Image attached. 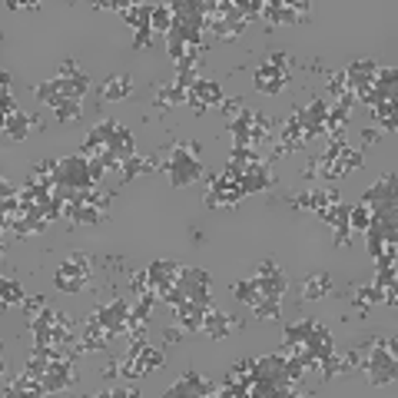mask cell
<instances>
[{
  "label": "cell",
  "mask_w": 398,
  "mask_h": 398,
  "mask_svg": "<svg viewBox=\"0 0 398 398\" xmlns=\"http://www.w3.org/2000/svg\"><path fill=\"white\" fill-rule=\"evenodd\" d=\"M153 170H159V159H156V156H146V159H143V156H130V159L120 166V173H123V176H120V186L133 183L136 176H150Z\"/></svg>",
  "instance_id": "obj_13"
},
{
  "label": "cell",
  "mask_w": 398,
  "mask_h": 398,
  "mask_svg": "<svg viewBox=\"0 0 398 398\" xmlns=\"http://www.w3.org/2000/svg\"><path fill=\"white\" fill-rule=\"evenodd\" d=\"M232 296H236V299H239L243 305H256L259 299H263V289H259L256 276H252V279H243V283L232 285Z\"/></svg>",
  "instance_id": "obj_26"
},
{
  "label": "cell",
  "mask_w": 398,
  "mask_h": 398,
  "mask_svg": "<svg viewBox=\"0 0 398 398\" xmlns=\"http://www.w3.org/2000/svg\"><path fill=\"white\" fill-rule=\"evenodd\" d=\"M190 100H203L206 107H219L226 96H223V90H219V83H212V80H196V87L190 90Z\"/></svg>",
  "instance_id": "obj_20"
},
{
  "label": "cell",
  "mask_w": 398,
  "mask_h": 398,
  "mask_svg": "<svg viewBox=\"0 0 398 398\" xmlns=\"http://www.w3.org/2000/svg\"><path fill=\"white\" fill-rule=\"evenodd\" d=\"M54 183L60 190H93L96 183L90 179V166H87V156H63L60 159L57 173H54Z\"/></svg>",
  "instance_id": "obj_3"
},
{
  "label": "cell",
  "mask_w": 398,
  "mask_h": 398,
  "mask_svg": "<svg viewBox=\"0 0 398 398\" xmlns=\"http://www.w3.org/2000/svg\"><path fill=\"white\" fill-rule=\"evenodd\" d=\"M179 103H190V90L176 87V83H159L156 87V96H153V107L156 110H173Z\"/></svg>",
  "instance_id": "obj_14"
},
{
  "label": "cell",
  "mask_w": 398,
  "mask_h": 398,
  "mask_svg": "<svg viewBox=\"0 0 398 398\" xmlns=\"http://www.w3.org/2000/svg\"><path fill=\"white\" fill-rule=\"evenodd\" d=\"M339 203V192L335 190H312L309 192V206H312V212H319L322 216L325 209H332Z\"/></svg>",
  "instance_id": "obj_30"
},
{
  "label": "cell",
  "mask_w": 398,
  "mask_h": 398,
  "mask_svg": "<svg viewBox=\"0 0 398 398\" xmlns=\"http://www.w3.org/2000/svg\"><path fill=\"white\" fill-rule=\"evenodd\" d=\"M232 329H243V322L226 316V312L216 309V305H206V312H203V335H209V339H226Z\"/></svg>",
  "instance_id": "obj_8"
},
{
  "label": "cell",
  "mask_w": 398,
  "mask_h": 398,
  "mask_svg": "<svg viewBox=\"0 0 398 398\" xmlns=\"http://www.w3.org/2000/svg\"><path fill=\"white\" fill-rule=\"evenodd\" d=\"M256 283H259V289H263V296H269V299H283V292L289 289L285 272L276 263H269V259L259 263V269H256Z\"/></svg>",
  "instance_id": "obj_7"
},
{
  "label": "cell",
  "mask_w": 398,
  "mask_h": 398,
  "mask_svg": "<svg viewBox=\"0 0 398 398\" xmlns=\"http://www.w3.org/2000/svg\"><path fill=\"white\" fill-rule=\"evenodd\" d=\"M289 206L292 209H312L309 206V192H292V196H289Z\"/></svg>",
  "instance_id": "obj_47"
},
{
  "label": "cell",
  "mask_w": 398,
  "mask_h": 398,
  "mask_svg": "<svg viewBox=\"0 0 398 398\" xmlns=\"http://www.w3.org/2000/svg\"><path fill=\"white\" fill-rule=\"evenodd\" d=\"M339 163L345 173H352V170H362V166H365V156H362V150H355V146H345L339 156Z\"/></svg>",
  "instance_id": "obj_35"
},
{
  "label": "cell",
  "mask_w": 398,
  "mask_h": 398,
  "mask_svg": "<svg viewBox=\"0 0 398 398\" xmlns=\"http://www.w3.org/2000/svg\"><path fill=\"white\" fill-rule=\"evenodd\" d=\"M196 80H199V70H196V67H179L173 83H176V87H183V90H192V87H196Z\"/></svg>",
  "instance_id": "obj_39"
},
{
  "label": "cell",
  "mask_w": 398,
  "mask_h": 398,
  "mask_svg": "<svg viewBox=\"0 0 398 398\" xmlns=\"http://www.w3.org/2000/svg\"><path fill=\"white\" fill-rule=\"evenodd\" d=\"M40 116H27V113H10L3 116V133L7 136H14V140H27V133H30V126H37Z\"/></svg>",
  "instance_id": "obj_19"
},
{
  "label": "cell",
  "mask_w": 398,
  "mask_h": 398,
  "mask_svg": "<svg viewBox=\"0 0 398 398\" xmlns=\"http://www.w3.org/2000/svg\"><path fill=\"white\" fill-rule=\"evenodd\" d=\"M375 302H385V289H379V285H362V289H355V309H359V316H365L368 305H375Z\"/></svg>",
  "instance_id": "obj_25"
},
{
  "label": "cell",
  "mask_w": 398,
  "mask_h": 398,
  "mask_svg": "<svg viewBox=\"0 0 398 398\" xmlns=\"http://www.w3.org/2000/svg\"><path fill=\"white\" fill-rule=\"evenodd\" d=\"M223 107V113H226V120H236V116L246 110V103H243V96H229V100H223L219 103Z\"/></svg>",
  "instance_id": "obj_43"
},
{
  "label": "cell",
  "mask_w": 398,
  "mask_h": 398,
  "mask_svg": "<svg viewBox=\"0 0 398 398\" xmlns=\"http://www.w3.org/2000/svg\"><path fill=\"white\" fill-rule=\"evenodd\" d=\"M47 305H50V302H47L43 296H27V299H23V312H27V319H37Z\"/></svg>",
  "instance_id": "obj_40"
},
{
  "label": "cell",
  "mask_w": 398,
  "mask_h": 398,
  "mask_svg": "<svg viewBox=\"0 0 398 398\" xmlns=\"http://www.w3.org/2000/svg\"><path fill=\"white\" fill-rule=\"evenodd\" d=\"M316 329V322L312 319H299V322H292V325H285V342H302L309 339V332Z\"/></svg>",
  "instance_id": "obj_34"
},
{
  "label": "cell",
  "mask_w": 398,
  "mask_h": 398,
  "mask_svg": "<svg viewBox=\"0 0 398 398\" xmlns=\"http://www.w3.org/2000/svg\"><path fill=\"white\" fill-rule=\"evenodd\" d=\"M329 93H332V103L349 93V80H345V70H339V74L329 76Z\"/></svg>",
  "instance_id": "obj_38"
},
{
  "label": "cell",
  "mask_w": 398,
  "mask_h": 398,
  "mask_svg": "<svg viewBox=\"0 0 398 398\" xmlns=\"http://www.w3.org/2000/svg\"><path fill=\"white\" fill-rule=\"evenodd\" d=\"M368 223H372V206H365V203H359V206H352V212H349V226H352V232H365L368 229Z\"/></svg>",
  "instance_id": "obj_32"
},
{
  "label": "cell",
  "mask_w": 398,
  "mask_h": 398,
  "mask_svg": "<svg viewBox=\"0 0 398 398\" xmlns=\"http://www.w3.org/2000/svg\"><path fill=\"white\" fill-rule=\"evenodd\" d=\"M219 392V385H212L209 379H203L199 372H183V379L176 382L173 388H166V398H179V395H196V398H209V395H216Z\"/></svg>",
  "instance_id": "obj_6"
},
{
  "label": "cell",
  "mask_w": 398,
  "mask_h": 398,
  "mask_svg": "<svg viewBox=\"0 0 398 398\" xmlns=\"http://www.w3.org/2000/svg\"><path fill=\"white\" fill-rule=\"evenodd\" d=\"M130 309L123 299H110L107 305H100V316H103V325H107V332L110 335H126V319H130Z\"/></svg>",
  "instance_id": "obj_9"
},
{
  "label": "cell",
  "mask_w": 398,
  "mask_h": 398,
  "mask_svg": "<svg viewBox=\"0 0 398 398\" xmlns=\"http://www.w3.org/2000/svg\"><path fill=\"white\" fill-rule=\"evenodd\" d=\"M176 285L186 289L192 302L199 305H212V296H209V272L199 269V265H179V276H176Z\"/></svg>",
  "instance_id": "obj_5"
},
{
  "label": "cell",
  "mask_w": 398,
  "mask_h": 398,
  "mask_svg": "<svg viewBox=\"0 0 398 398\" xmlns=\"http://www.w3.org/2000/svg\"><path fill=\"white\" fill-rule=\"evenodd\" d=\"M272 173H269V163H263V166H252V170H246L243 176H239V186H243V192H263V190H272Z\"/></svg>",
  "instance_id": "obj_15"
},
{
  "label": "cell",
  "mask_w": 398,
  "mask_h": 398,
  "mask_svg": "<svg viewBox=\"0 0 398 398\" xmlns=\"http://www.w3.org/2000/svg\"><path fill=\"white\" fill-rule=\"evenodd\" d=\"M54 283H57L60 292H83V289H90V256L87 252H74L67 263H60Z\"/></svg>",
  "instance_id": "obj_2"
},
{
  "label": "cell",
  "mask_w": 398,
  "mask_h": 398,
  "mask_svg": "<svg viewBox=\"0 0 398 398\" xmlns=\"http://www.w3.org/2000/svg\"><path fill=\"white\" fill-rule=\"evenodd\" d=\"M50 226L47 219H40V216H17L14 223H7V232H14V239H30V236H40L43 229Z\"/></svg>",
  "instance_id": "obj_17"
},
{
  "label": "cell",
  "mask_w": 398,
  "mask_h": 398,
  "mask_svg": "<svg viewBox=\"0 0 398 398\" xmlns=\"http://www.w3.org/2000/svg\"><path fill=\"white\" fill-rule=\"evenodd\" d=\"M379 140H382L379 130H362V143H368V146H372V143H379Z\"/></svg>",
  "instance_id": "obj_51"
},
{
  "label": "cell",
  "mask_w": 398,
  "mask_h": 398,
  "mask_svg": "<svg viewBox=\"0 0 398 398\" xmlns=\"http://www.w3.org/2000/svg\"><path fill=\"white\" fill-rule=\"evenodd\" d=\"M80 116H83V107H80L76 100H63V103L57 107V120H60V123H76Z\"/></svg>",
  "instance_id": "obj_36"
},
{
  "label": "cell",
  "mask_w": 398,
  "mask_h": 398,
  "mask_svg": "<svg viewBox=\"0 0 398 398\" xmlns=\"http://www.w3.org/2000/svg\"><path fill=\"white\" fill-rule=\"evenodd\" d=\"M372 113H375V120H379L388 133L398 130V123H395V100H382V103H375V107H372Z\"/></svg>",
  "instance_id": "obj_31"
},
{
  "label": "cell",
  "mask_w": 398,
  "mask_h": 398,
  "mask_svg": "<svg viewBox=\"0 0 398 398\" xmlns=\"http://www.w3.org/2000/svg\"><path fill=\"white\" fill-rule=\"evenodd\" d=\"M163 339H166V342H183V329H166V332H163Z\"/></svg>",
  "instance_id": "obj_52"
},
{
  "label": "cell",
  "mask_w": 398,
  "mask_h": 398,
  "mask_svg": "<svg viewBox=\"0 0 398 398\" xmlns=\"http://www.w3.org/2000/svg\"><path fill=\"white\" fill-rule=\"evenodd\" d=\"M130 285H133V292H136V296H143V292H156V289H153L150 272H133Z\"/></svg>",
  "instance_id": "obj_41"
},
{
  "label": "cell",
  "mask_w": 398,
  "mask_h": 398,
  "mask_svg": "<svg viewBox=\"0 0 398 398\" xmlns=\"http://www.w3.org/2000/svg\"><path fill=\"white\" fill-rule=\"evenodd\" d=\"M70 385H76V359H70V355L50 359V368L43 375V392L57 395V392H67Z\"/></svg>",
  "instance_id": "obj_4"
},
{
  "label": "cell",
  "mask_w": 398,
  "mask_h": 398,
  "mask_svg": "<svg viewBox=\"0 0 398 398\" xmlns=\"http://www.w3.org/2000/svg\"><path fill=\"white\" fill-rule=\"evenodd\" d=\"M372 285H379V289H395V265H382Z\"/></svg>",
  "instance_id": "obj_44"
},
{
  "label": "cell",
  "mask_w": 398,
  "mask_h": 398,
  "mask_svg": "<svg viewBox=\"0 0 398 398\" xmlns=\"http://www.w3.org/2000/svg\"><path fill=\"white\" fill-rule=\"evenodd\" d=\"M166 54H170L173 63H183L190 54V43H183L179 37H166Z\"/></svg>",
  "instance_id": "obj_37"
},
{
  "label": "cell",
  "mask_w": 398,
  "mask_h": 398,
  "mask_svg": "<svg viewBox=\"0 0 398 398\" xmlns=\"http://www.w3.org/2000/svg\"><path fill=\"white\" fill-rule=\"evenodd\" d=\"M116 375H120V359H116V362H107V365H103V379H107V382H113Z\"/></svg>",
  "instance_id": "obj_50"
},
{
  "label": "cell",
  "mask_w": 398,
  "mask_h": 398,
  "mask_svg": "<svg viewBox=\"0 0 398 398\" xmlns=\"http://www.w3.org/2000/svg\"><path fill=\"white\" fill-rule=\"evenodd\" d=\"M34 96H37L40 103H50V107L57 110L60 103L67 100V96H63V80H60V76H54V80H43L40 87H34Z\"/></svg>",
  "instance_id": "obj_21"
},
{
  "label": "cell",
  "mask_w": 398,
  "mask_h": 398,
  "mask_svg": "<svg viewBox=\"0 0 398 398\" xmlns=\"http://www.w3.org/2000/svg\"><path fill=\"white\" fill-rule=\"evenodd\" d=\"M130 93H133V76L130 74H113L110 80L100 83V96H103L107 103H120V100H126Z\"/></svg>",
  "instance_id": "obj_12"
},
{
  "label": "cell",
  "mask_w": 398,
  "mask_h": 398,
  "mask_svg": "<svg viewBox=\"0 0 398 398\" xmlns=\"http://www.w3.org/2000/svg\"><path fill=\"white\" fill-rule=\"evenodd\" d=\"M332 292V276L329 272H316V276H309L302 285V299H322Z\"/></svg>",
  "instance_id": "obj_22"
},
{
  "label": "cell",
  "mask_w": 398,
  "mask_h": 398,
  "mask_svg": "<svg viewBox=\"0 0 398 398\" xmlns=\"http://www.w3.org/2000/svg\"><path fill=\"white\" fill-rule=\"evenodd\" d=\"M252 316H256L259 322H279V319H283V299H269V296H263L259 302L252 305Z\"/></svg>",
  "instance_id": "obj_23"
},
{
  "label": "cell",
  "mask_w": 398,
  "mask_h": 398,
  "mask_svg": "<svg viewBox=\"0 0 398 398\" xmlns=\"http://www.w3.org/2000/svg\"><path fill=\"white\" fill-rule=\"evenodd\" d=\"M140 362H143V372L150 375V372H159V368L166 365V355H163L159 349H153V345H146V349L140 352Z\"/></svg>",
  "instance_id": "obj_33"
},
{
  "label": "cell",
  "mask_w": 398,
  "mask_h": 398,
  "mask_svg": "<svg viewBox=\"0 0 398 398\" xmlns=\"http://www.w3.org/2000/svg\"><path fill=\"white\" fill-rule=\"evenodd\" d=\"M302 113H305V123H322V126H325V116H329V100H325V96H312V100L302 107Z\"/></svg>",
  "instance_id": "obj_28"
},
{
  "label": "cell",
  "mask_w": 398,
  "mask_h": 398,
  "mask_svg": "<svg viewBox=\"0 0 398 398\" xmlns=\"http://www.w3.org/2000/svg\"><path fill=\"white\" fill-rule=\"evenodd\" d=\"M153 47V27H140L133 37V50H150Z\"/></svg>",
  "instance_id": "obj_45"
},
{
  "label": "cell",
  "mask_w": 398,
  "mask_h": 398,
  "mask_svg": "<svg viewBox=\"0 0 398 398\" xmlns=\"http://www.w3.org/2000/svg\"><path fill=\"white\" fill-rule=\"evenodd\" d=\"M392 199H395V173H385L372 190L362 192L359 203H365V206L375 209V206H382V203H392Z\"/></svg>",
  "instance_id": "obj_11"
},
{
  "label": "cell",
  "mask_w": 398,
  "mask_h": 398,
  "mask_svg": "<svg viewBox=\"0 0 398 398\" xmlns=\"http://www.w3.org/2000/svg\"><path fill=\"white\" fill-rule=\"evenodd\" d=\"M150 27H153V34H170V30H173V10H170V3H156V7H153Z\"/></svg>",
  "instance_id": "obj_29"
},
{
  "label": "cell",
  "mask_w": 398,
  "mask_h": 398,
  "mask_svg": "<svg viewBox=\"0 0 398 398\" xmlns=\"http://www.w3.org/2000/svg\"><path fill=\"white\" fill-rule=\"evenodd\" d=\"M285 83H289V74H283V70H276V67H269V63H263V67H256V74H252V87L259 90V93L265 96H276L285 90Z\"/></svg>",
  "instance_id": "obj_10"
},
{
  "label": "cell",
  "mask_w": 398,
  "mask_h": 398,
  "mask_svg": "<svg viewBox=\"0 0 398 398\" xmlns=\"http://www.w3.org/2000/svg\"><path fill=\"white\" fill-rule=\"evenodd\" d=\"M0 90H3V93H10V74L0 76Z\"/></svg>",
  "instance_id": "obj_53"
},
{
  "label": "cell",
  "mask_w": 398,
  "mask_h": 398,
  "mask_svg": "<svg viewBox=\"0 0 398 398\" xmlns=\"http://www.w3.org/2000/svg\"><path fill=\"white\" fill-rule=\"evenodd\" d=\"M203 312H206V305L199 302H183L179 309H173V316L179 319V329L183 332H203Z\"/></svg>",
  "instance_id": "obj_16"
},
{
  "label": "cell",
  "mask_w": 398,
  "mask_h": 398,
  "mask_svg": "<svg viewBox=\"0 0 398 398\" xmlns=\"http://www.w3.org/2000/svg\"><path fill=\"white\" fill-rule=\"evenodd\" d=\"M76 74H80V70H76V60L67 57L63 63H60V74L57 76H63V80H67V76H76Z\"/></svg>",
  "instance_id": "obj_49"
},
{
  "label": "cell",
  "mask_w": 398,
  "mask_h": 398,
  "mask_svg": "<svg viewBox=\"0 0 398 398\" xmlns=\"http://www.w3.org/2000/svg\"><path fill=\"white\" fill-rule=\"evenodd\" d=\"M23 299H27V296H23V289H20L17 279H3V283H0V305H3V309L23 305Z\"/></svg>",
  "instance_id": "obj_27"
},
{
  "label": "cell",
  "mask_w": 398,
  "mask_h": 398,
  "mask_svg": "<svg viewBox=\"0 0 398 398\" xmlns=\"http://www.w3.org/2000/svg\"><path fill=\"white\" fill-rule=\"evenodd\" d=\"M0 107H3V116L17 113V100H14V93H0Z\"/></svg>",
  "instance_id": "obj_48"
},
{
  "label": "cell",
  "mask_w": 398,
  "mask_h": 398,
  "mask_svg": "<svg viewBox=\"0 0 398 398\" xmlns=\"http://www.w3.org/2000/svg\"><path fill=\"white\" fill-rule=\"evenodd\" d=\"M156 159H159V170H166V176H170L173 190H183V186L206 179V170H203V163L192 153L190 143H170Z\"/></svg>",
  "instance_id": "obj_1"
},
{
  "label": "cell",
  "mask_w": 398,
  "mask_h": 398,
  "mask_svg": "<svg viewBox=\"0 0 398 398\" xmlns=\"http://www.w3.org/2000/svg\"><path fill=\"white\" fill-rule=\"evenodd\" d=\"M60 80H63V76H60ZM90 87H93V83H90V76H87V74L67 76V80H63V96H67V100H76V103H80V100L87 96V90H90Z\"/></svg>",
  "instance_id": "obj_24"
},
{
  "label": "cell",
  "mask_w": 398,
  "mask_h": 398,
  "mask_svg": "<svg viewBox=\"0 0 398 398\" xmlns=\"http://www.w3.org/2000/svg\"><path fill=\"white\" fill-rule=\"evenodd\" d=\"M265 63H269V67H276V70H283V74H289V70H292V57H289V54H283V50H272V54L265 57Z\"/></svg>",
  "instance_id": "obj_42"
},
{
  "label": "cell",
  "mask_w": 398,
  "mask_h": 398,
  "mask_svg": "<svg viewBox=\"0 0 398 398\" xmlns=\"http://www.w3.org/2000/svg\"><path fill=\"white\" fill-rule=\"evenodd\" d=\"M153 7H156V3H120V10H116V14L140 30V27H150Z\"/></svg>",
  "instance_id": "obj_18"
},
{
  "label": "cell",
  "mask_w": 398,
  "mask_h": 398,
  "mask_svg": "<svg viewBox=\"0 0 398 398\" xmlns=\"http://www.w3.org/2000/svg\"><path fill=\"white\" fill-rule=\"evenodd\" d=\"M103 395H110V398H136L140 392H136V388H126V385H116V388H107Z\"/></svg>",
  "instance_id": "obj_46"
}]
</instances>
